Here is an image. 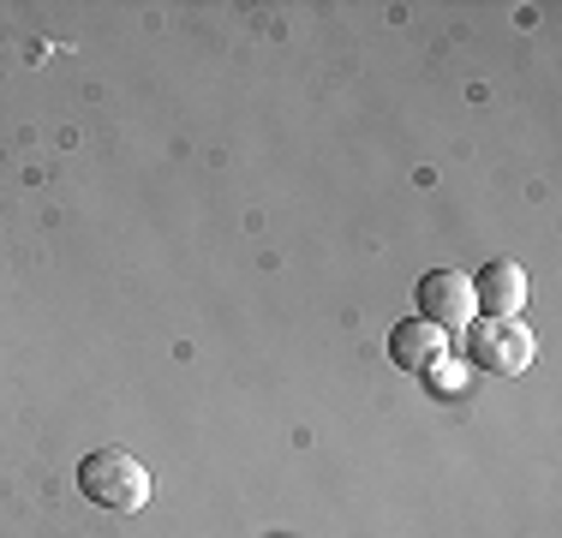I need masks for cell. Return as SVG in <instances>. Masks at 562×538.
<instances>
[{"instance_id": "obj_1", "label": "cell", "mask_w": 562, "mask_h": 538, "mask_svg": "<svg viewBox=\"0 0 562 538\" xmlns=\"http://www.w3.org/2000/svg\"><path fill=\"white\" fill-rule=\"evenodd\" d=\"M78 491L109 515H132V508L150 503V467L126 449H90L78 461Z\"/></svg>"}, {"instance_id": "obj_2", "label": "cell", "mask_w": 562, "mask_h": 538, "mask_svg": "<svg viewBox=\"0 0 562 538\" xmlns=\"http://www.w3.org/2000/svg\"><path fill=\"white\" fill-rule=\"evenodd\" d=\"M532 354L539 347H532V329L520 317H473L461 329V359L491 377H520L532 366Z\"/></svg>"}, {"instance_id": "obj_3", "label": "cell", "mask_w": 562, "mask_h": 538, "mask_svg": "<svg viewBox=\"0 0 562 538\" xmlns=\"http://www.w3.org/2000/svg\"><path fill=\"white\" fill-rule=\"evenodd\" d=\"M413 317H425L431 329H443L454 341V335L479 317L473 312V276H467V269H431V276H419V288H413Z\"/></svg>"}, {"instance_id": "obj_4", "label": "cell", "mask_w": 562, "mask_h": 538, "mask_svg": "<svg viewBox=\"0 0 562 538\" xmlns=\"http://www.w3.org/2000/svg\"><path fill=\"white\" fill-rule=\"evenodd\" d=\"M473 312L479 317H520L527 312V269L515 258H491L473 276Z\"/></svg>"}, {"instance_id": "obj_5", "label": "cell", "mask_w": 562, "mask_h": 538, "mask_svg": "<svg viewBox=\"0 0 562 538\" xmlns=\"http://www.w3.org/2000/svg\"><path fill=\"white\" fill-rule=\"evenodd\" d=\"M449 335L443 329H431L425 317H401V323H390V359L401 371H413V377H425L431 366H443L449 359Z\"/></svg>"}]
</instances>
